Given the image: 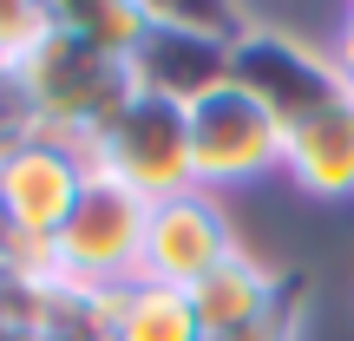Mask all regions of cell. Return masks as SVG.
<instances>
[{
	"label": "cell",
	"mask_w": 354,
	"mask_h": 341,
	"mask_svg": "<svg viewBox=\"0 0 354 341\" xmlns=\"http://www.w3.org/2000/svg\"><path fill=\"white\" fill-rule=\"evenodd\" d=\"M13 79H20L26 105H33V125L46 131V138L79 145V151H86V145L131 105V92H138L131 59H118V53L92 46L86 33H73V26L59 20V7H53V33L33 46V59Z\"/></svg>",
	"instance_id": "cell-1"
},
{
	"label": "cell",
	"mask_w": 354,
	"mask_h": 341,
	"mask_svg": "<svg viewBox=\"0 0 354 341\" xmlns=\"http://www.w3.org/2000/svg\"><path fill=\"white\" fill-rule=\"evenodd\" d=\"M250 20L256 13H236V7H151V26L131 53L138 92L190 112L216 86H230V46Z\"/></svg>",
	"instance_id": "cell-2"
},
{
	"label": "cell",
	"mask_w": 354,
	"mask_h": 341,
	"mask_svg": "<svg viewBox=\"0 0 354 341\" xmlns=\"http://www.w3.org/2000/svg\"><path fill=\"white\" fill-rule=\"evenodd\" d=\"M92 177L131 190L138 203H165L197 190V165H190V118L184 105L151 99V92H131V105L86 145Z\"/></svg>",
	"instance_id": "cell-3"
},
{
	"label": "cell",
	"mask_w": 354,
	"mask_h": 341,
	"mask_svg": "<svg viewBox=\"0 0 354 341\" xmlns=\"http://www.w3.org/2000/svg\"><path fill=\"white\" fill-rule=\"evenodd\" d=\"M230 86H243L282 131H295L302 118H315L335 99H348L328 46L289 33V26H269V20H250L236 33V46H230Z\"/></svg>",
	"instance_id": "cell-4"
},
{
	"label": "cell",
	"mask_w": 354,
	"mask_h": 341,
	"mask_svg": "<svg viewBox=\"0 0 354 341\" xmlns=\"http://www.w3.org/2000/svg\"><path fill=\"white\" fill-rule=\"evenodd\" d=\"M145 210H151V203H138L131 190L92 177V184L79 190L73 216L59 223V237H53V269H59V282L92 289V295H112V289H125V282H138Z\"/></svg>",
	"instance_id": "cell-5"
},
{
	"label": "cell",
	"mask_w": 354,
	"mask_h": 341,
	"mask_svg": "<svg viewBox=\"0 0 354 341\" xmlns=\"http://www.w3.org/2000/svg\"><path fill=\"white\" fill-rule=\"evenodd\" d=\"M190 165H197V190L223 197L236 184L282 171V125L250 99L243 86H216L210 99L190 105Z\"/></svg>",
	"instance_id": "cell-6"
},
{
	"label": "cell",
	"mask_w": 354,
	"mask_h": 341,
	"mask_svg": "<svg viewBox=\"0 0 354 341\" xmlns=\"http://www.w3.org/2000/svg\"><path fill=\"white\" fill-rule=\"evenodd\" d=\"M86 184H92V158L66 138L33 131L0 158V223L20 243H53Z\"/></svg>",
	"instance_id": "cell-7"
},
{
	"label": "cell",
	"mask_w": 354,
	"mask_h": 341,
	"mask_svg": "<svg viewBox=\"0 0 354 341\" xmlns=\"http://www.w3.org/2000/svg\"><path fill=\"white\" fill-rule=\"evenodd\" d=\"M230 250H236L230 210L210 197V190H184V197H165V203L145 210L138 276L145 282H165V289H197Z\"/></svg>",
	"instance_id": "cell-8"
},
{
	"label": "cell",
	"mask_w": 354,
	"mask_h": 341,
	"mask_svg": "<svg viewBox=\"0 0 354 341\" xmlns=\"http://www.w3.org/2000/svg\"><path fill=\"white\" fill-rule=\"evenodd\" d=\"M282 171L315 203H348L354 197V92L335 99L328 112L302 118L295 131H282Z\"/></svg>",
	"instance_id": "cell-9"
},
{
	"label": "cell",
	"mask_w": 354,
	"mask_h": 341,
	"mask_svg": "<svg viewBox=\"0 0 354 341\" xmlns=\"http://www.w3.org/2000/svg\"><path fill=\"white\" fill-rule=\"evenodd\" d=\"M282 276H289V269H269L263 256H250V250L236 243V250H230L223 263H216L210 276L197 282V289H184V295H190V308H197L203 341L236 335V329H250V322H263V315H269V302L282 295Z\"/></svg>",
	"instance_id": "cell-10"
},
{
	"label": "cell",
	"mask_w": 354,
	"mask_h": 341,
	"mask_svg": "<svg viewBox=\"0 0 354 341\" xmlns=\"http://www.w3.org/2000/svg\"><path fill=\"white\" fill-rule=\"evenodd\" d=\"M105 341H203V329H197V308H190L184 289L138 276L105 295Z\"/></svg>",
	"instance_id": "cell-11"
},
{
	"label": "cell",
	"mask_w": 354,
	"mask_h": 341,
	"mask_svg": "<svg viewBox=\"0 0 354 341\" xmlns=\"http://www.w3.org/2000/svg\"><path fill=\"white\" fill-rule=\"evenodd\" d=\"M59 20L73 26V33H86L92 46L131 59L145 26H151V7H145V0H73V7H59Z\"/></svg>",
	"instance_id": "cell-12"
},
{
	"label": "cell",
	"mask_w": 354,
	"mask_h": 341,
	"mask_svg": "<svg viewBox=\"0 0 354 341\" xmlns=\"http://www.w3.org/2000/svg\"><path fill=\"white\" fill-rule=\"evenodd\" d=\"M46 33H53V7H39V0H0V73H20Z\"/></svg>",
	"instance_id": "cell-13"
},
{
	"label": "cell",
	"mask_w": 354,
	"mask_h": 341,
	"mask_svg": "<svg viewBox=\"0 0 354 341\" xmlns=\"http://www.w3.org/2000/svg\"><path fill=\"white\" fill-rule=\"evenodd\" d=\"M302 322H308V276H282V295L269 302L263 322H250V329L236 335H216V341H302Z\"/></svg>",
	"instance_id": "cell-14"
},
{
	"label": "cell",
	"mask_w": 354,
	"mask_h": 341,
	"mask_svg": "<svg viewBox=\"0 0 354 341\" xmlns=\"http://www.w3.org/2000/svg\"><path fill=\"white\" fill-rule=\"evenodd\" d=\"M33 105H26V92H20V79L13 73H0V158L13 151V145H26L33 138Z\"/></svg>",
	"instance_id": "cell-15"
},
{
	"label": "cell",
	"mask_w": 354,
	"mask_h": 341,
	"mask_svg": "<svg viewBox=\"0 0 354 341\" xmlns=\"http://www.w3.org/2000/svg\"><path fill=\"white\" fill-rule=\"evenodd\" d=\"M328 59H335V73H342V86L354 92V7L342 13V26H335V39H328Z\"/></svg>",
	"instance_id": "cell-16"
},
{
	"label": "cell",
	"mask_w": 354,
	"mask_h": 341,
	"mask_svg": "<svg viewBox=\"0 0 354 341\" xmlns=\"http://www.w3.org/2000/svg\"><path fill=\"white\" fill-rule=\"evenodd\" d=\"M7 256H13V230L0 223V263H7Z\"/></svg>",
	"instance_id": "cell-17"
},
{
	"label": "cell",
	"mask_w": 354,
	"mask_h": 341,
	"mask_svg": "<svg viewBox=\"0 0 354 341\" xmlns=\"http://www.w3.org/2000/svg\"><path fill=\"white\" fill-rule=\"evenodd\" d=\"M26 341H66V335H26Z\"/></svg>",
	"instance_id": "cell-18"
}]
</instances>
